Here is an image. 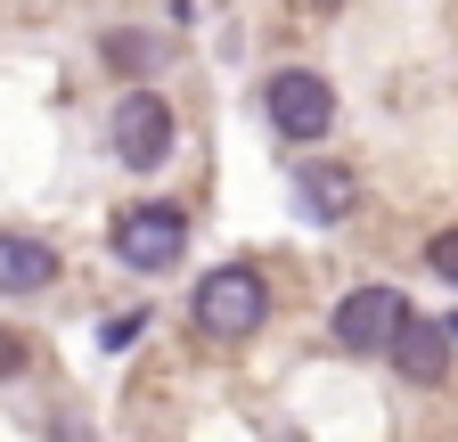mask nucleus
Returning a JSON list of instances; mask_svg holds the SVG:
<instances>
[{
  "instance_id": "obj_1",
  "label": "nucleus",
  "mask_w": 458,
  "mask_h": 442,
  "mask_svg": "<svg viewBox=\"0 0 458 442\" xmlns=\"http://www.w3.org/2000/svg\"><path fill=\"white\" fill-rule=\"evenodd\" d=\"M262 319H270V287H262L254 262H221V270H205L197 295H189V327H197V336H213V344H246Z\"/></svg>"
},
{
  "instance_id": "obj_2",
  "label": "nucleus",
  "mask_w": 458,
  "mask_h": 442,
  "mask_svg": "<svg viewBox=\"0 0 458 442\" xmlns=\"http://www.w3.org/2000/svg\"><path fill=\"white\" fill-rule=\"evenodd\" d=\"M106 246H114V262H131V270H172V262L189 254V213L164 205V197L123 205V213L106 221Z\"/></svg>"
},
{
  "instance_id": "obj_3",
  "label": "nucleus",
  "mask_w": 458,
  "mask_h": 442,
  "mask_svg": "<svg viewBox=\"0 0 458 442\" xmlns=\"http://www.w3.org/2000/svg\"><path fill=\"white\" fill-rule=\"evenodd\" d=\"M262 115H270V132L278 140H327V123H335V82L319 74V66H278L270 82H262Z\"/></svg>"
},
{
  "instance_id": "obj_4",
  "label": "nucleus",
  "mask_w": 458,
  "mask_h": 442,
  "mask_svg": "<svg viewBox=\"0 0 458 442\" xmlns=\"http://www.w3.org/2000/svg\"><path fill=\"white\" fill-rule=\"evenodd\" d=\"M172 140H181V123H172V106L156 90H123L106 115V148L131 164V173H164L172 164Z\"/></svg>"
},
{
  "instance_id": "obj_5",
  "label": "nucleus",
  "mask_w": 458,
  "mask_h": 442,
  "mask_svg": "<svg viewBox=\"0 0 458 442\" xmlns=\"http://www.w3.org/2000/svg\"><path fill=\"white\" fill-rule=\"evenodd\" d=\"M401 319H410V303H401V287L369 279V287H352V295L335 303V319H327V336H335L344 353H393V336H401Z\"/></svg>"
},
{
  "instance_id": "obj_6",
  "label": "nucleus",
  "mask_w": 458,
  "mask_h": 442,
  "mask_svg": "<svg viewBox=\"0 0 458 442\" xmlns=\"http://www.w3.org/2000/svg\"><path fill=\"white\" fill-rule=\"evenodd\" d=\"M352 205H360L352 164H295V213H303V221L335 230V221H352Z\"/></svg>"
},
{
  "instance_id": "obj_7",
  "label": "nucleus",
  "mask_w": 458,
  "mask_h": 442,
  "mask_svg": "<svg viewBox=\"0 0 458 442\" xmlns=\"http://www.w3.org/2000/svg\"><path fill=\"white\" fill-rule=\"evenodd\" d=\"M393 369L410 377V385H442L450 377V327L442 319H401V336H393Z\"/></svg>"
},
{
  "instance_id": "obj_8",
  "label": "nucleus",
  "mask_w": 458,
  "mask_h": 442,
  "mask_svg": "<svg viewBox=\"0 0 458 442\" xmlns=\"http://www.w3.org/2000/svg\"><path fill=\"white\" fill-rule=\"evenodd\" d=\"M57 279V254L25 230H0V295H41Z\"/></svg>"
},
{
  "instance_id": "obj_9",
  "label": "nucleus",
  "mask_w": 458,
  "mask_h": 442,
  "mask_svg": "<svg viewBox=\"0 0 458 442\" xmlns=\"http://www.w3.org/2000/svg\"><path fill=\"white\" fill-rule=\"evenodd\" d=\"M106 66L148 74V66H156V41H148V33H106Z\"/></svg>"
},
{
  "instance_id": "obj_10",
  "label": "nucleus",
  "mask_w": 458,
  "mask_h": 442,
  "mask_svg": "<svg viewBox=\"0 0 458 442\" xmlns=\"http://www.w3.org/2000/svg\"><path fill=\"white\" fill-rule=\"evenodd\" d=\"M426 270H434L442 287H458V230H442V238L426 246Z\"/></svg>"
},
{
  "instance_id": "obj_11",
  "label": "nucleus",
  "mask_w": 458,
  "mask_h": 442,
  "mask_svg": "<svg viewBox=\"0 0 458 442\" xmlns=\"http://www.w3.org/2000/svg\"><path fill=\"white\" fill-rule=\"evenodd\" d=\"M25 361H33V336L0 327V385H9V377H25Z\"/></svg>"
},
{
  "instance_id": "obj_12",
  "label": "nucleus",
  "mask_w": 458,
  "mask_h": 442,
  "mask_svg": "<svg viewBox=\"0 0 458 442\" xmlns=\"http://www.w3.org/2000/svg\"><path fill=\"white\" fill-rule=\"evenodd\" d=\"M140 327H148V311H123V319H106V327H98V344H106V353H131Z\"/></svg>"
},
{
  "instance_id": "obj_13",
  "label": "nucleus",
  "mask_w": 458,
  "mask_h": 442,
  "mask_svg": "<svg viewBox=\"0 0 458 442\" xmlns=\"http://www.w3.org/2000/svg\"><path fill=\"white\" fill-rule=\"evenodd\" d=\"M49 442H90V426H82L74 410H57V418H49Z\"/></svg>"
},
{
  "instance_id": "obj_14",
  "label": "nucleus",
  "mask_w": 458,
  "mask_h": 442,
  "mask_svg": "<svg viewBox=\"0 0 458 442\" xmlns=\"http://www.w3.org/2000/svg\"><path fill=\"white\" fill-rule=\"evenodd\" d=\"M311 9H335V0H311Z\"/></svg>"
},
{
  "instance_id": "obj_15",
  "label": "nucleus",
  "mask_w": 458,
  "mask_h": 442,
  "mask_svg": "<svg viewBox=\"0 0 458 442\" xmlns=\"http://www.w3.org/2000/svg\"><path fill=\"white\" fill-rule=\"evenodd\" d=\"M450 344H458V319H450Z\"/></svg>"
},
{
  "instance_id": "obj_16",
  "label": "nucleus",
  "mask_w": 458,
  "mask_h": 442,
  "mask_svg": "<svg viewBox=\"0 0 458 442\" xmlns=\"http://www.w3.org/2000/svg\"><path fill=\"white\" fill-rule=\"evenodd\" d=\"M278 442H303V434H278Z\"/></svg>"
}]
</instances>
